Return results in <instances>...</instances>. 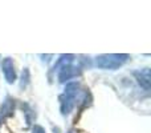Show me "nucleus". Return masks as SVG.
I'll return each instance as SVG.
<instances>
[{
    "instance_id": "obj_1",
    "label": "nucleus",
    "mask_w": 151,
    "mask_h": 133,
    "mask_svg": "<svg viewBox=\"0 0 151 133\" xmlns=\"http://www.w3.org/2000/svg\"><path fill=\"white\" fill-rule=\"evenodd\" d=\"M129 60V55L126 53H110L101 55L96 59V65L101 69H118Z\"/></svg>"
},
{
    "instance_id": "obj_2",
    "label": "nucleus",
    "mask_w": 151,
    "mask_h": 133,
    "mask_svg": "<svg viewBox=\"0 0 151 133\" xmlns=\"http://www.w3.org/2000/svg\"><path fill=\"white\" fill-rule=\"evenodd\" d=\"M1 70L4 73V77L7 80L8 84H13L16 81V70L15 65H13V61L11 57H5L1 61Z\"/></svg>"
},
{
    "instance_id": "obj_3",
    "label": "nucleus",
    "mask_w": 151,
    "mask_h": 133,
    "mask_svg": "<svg viewBox=\"0 0 151 133\" xmlns=\"http://www.w3.org/2000/svg\"><path fill=\"white\" fill-rule=\"evenodd\" d=\"M81 73L80 68L73 67V65H66L63 67L60 70H58V81L60 83H65V81L70 80L72 77H76Z\"/></svg>"
},
{
    "instance_id": "obj_4",
    "label": "nucleus",
    "mask_w": 151,
    "mask_h": 133,
    "mask_svg": "<svg viewBox=\"0 0 151 133\" xmlns=\"http://www.w3.org/2000/svg\"><path fill=\"white\" fill-rule=\"evenodd\" d=\"M134 76L137 77V80L141 84V86H143L146 91H149L150 89V69L149 68H145V69H141V70H135Z\"/></svg>"
},
{
    "instance_id": "obj_5",
    "label": "nucleus",
    "mask_w": 151,
    "mask_h": 133,
    "mask_svg": "<svg viewBox=\"0 0 151 133\" xmlns=\"http://www.w3.org/2000/svg\"><path fill=\"white\" fill-rule=\"evenodd\" d=\"M13 110H15V100L8 96L0 107V116L3 118H7L13 115Z\"/></svg>"
},
{
    "instance_id": "obj_6",
    "label": "nucleus",
    "mask_w": 151,
    "mask_h": 133,
    "mask_svg": "<svg viewBox=\"0 0 151 133\" xmlns=\"http://www.w3.org/2000/svg\"><path fill=\"white\" fill-rule=\"evenodd\" d=\"M80 93H81V86H80V84H78V83H69V84H66L65 92H64V94H65V96H68L69 99H73L76 101V99L80 96Z\"/></svg>"
},
{
    "instance_id": "obj_7",
    "label": "nucleus",
    "mask_w": 151,
    "mask_h": 133,
    "mask_svg": "<svg viewBox=\"0 0 151 133\" xmlns=\"http://www.w3.org/2000/svg\"><path fill=\"white\" fill-rule=\"evenodd\" d=\"M60 102H61V113H63V115H69L74 107V100L69 99V97L65 96V94H61Z\"/></svg>"
},
{
    "instance_id": "obj_8",
    "label": "nucleus",
    "mask_w": 151,
    "mask_h": 133,
    "mask_svg": "<svg viewBox=\"0 0 151 133\" xmlns=\"http://www.w3.org/2000/svg\"><path fill=\"white\" fill-rule=\"evenodd\" d=\"M74 60V55H61L60 59L57 60V63L55 64V67L52 68V70L55 72L56 69H61L63 67L70 65V63Z\"/></svg>"
},
{
    "instance_id": "obj_9",
    "label": "nucleus",
    "mask_w": 151,
    "mask_h": 133,
    "mask_svg": "<svg viewBox=\"0 0 151 133\" xmlns=\"http://www.w3.org/2000/svg\"><path fill=\"white\" fill-rule=\"evenodd\" d=\"M29 69L28 68H24V70H23V73H21V81H20V88L21 89H24V88H27L28 86V84H29Z\"/></svg>"
},
{
    "instance_id": "obj_10",
    "label": "nucleus",
    "mask_w": 151,
    "mask_h": 133,
    "mask_svg": "<svg viewBox=\"0 0 151 133\" xmlns=\"http://www.w3.org/2000/svg\"><path fill=\"white\" fill-rule=\"evenodd\" d=\"M32 133H45V129L40 125H35L33 129H32Z\"/></svg>"
},
{
    "instance_id": "obj_11",
    "label": "nucleus",
    "mask_w": 151,
    "mask_h": 133,
    "mask_svg": "<svg viewBox=\"0 0 151 133\" xmlns=\"http://www.w3.org/2000/svg\"><path fill=\"white\" fill-rule=\"evenodd\" d=\"M3 120H4V118H3L1 116H0V123H3Z\"/></svg>"
},
{
    "instance_id": "obj_12",
    "label": "nucleus",
    "mask_w": 151,
    "mask_h": 133,
    "mask_svg": "<svg viewBox=\"0 0 151 133\" xmlns=\"http://www.w3.org/2000/svg\"><path fill=\"white\" fill-rule=\"evenodd\" d=\"M69 133H73V132H69Z\"/></svg>"
}]
</instances>
